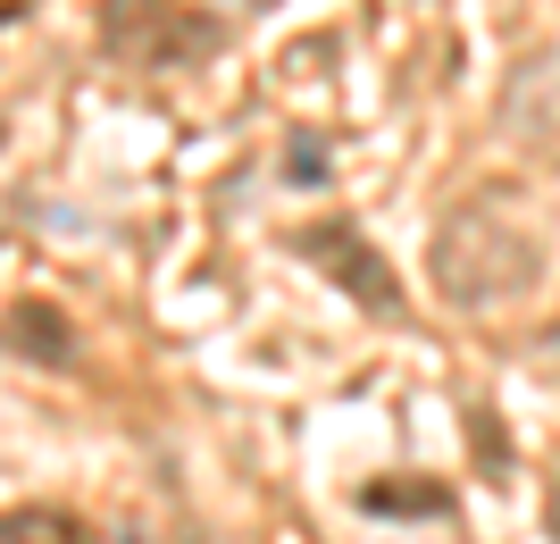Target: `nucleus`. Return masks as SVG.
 <instances>
[{"label":"nucleus","instance_id":"f257e3e1","mask_svg":"<svg viewBox=\"0 0 560 544\" xmlns=\"http://www.w3.org/2000/svg\"><path fill=\"white\" fill-rule=\"evenodd\" d=\"M527 277H536V243L518 235L493 201H468L460 218H444V235H435V285H444L452 302H468V310L502 302Z\"/></svg>","mask_w":560,"mask_h":544},{"label":"nucleus","instance_id":"f03ea898","mask_svg":"<svg viewBox=\"0 0 560 544\" xmlns=\"http://www.w3.org/2000/svg\"><path fill=\"white\" fill-rule=\"evenodd\" d=\"M302 252H310V261H327V277L343 285L360 310H376V319H401V285L385 277V261H376L369 243H360V227H351V218L302 227Z\"/></svg>","mask_w":560,"mask_h":544},{"label":"nucleus","instance_id":"7ed1b4c3","mask_svg":"<svg viewBox=\"0 0 560 544\" xmlns=\"http://www.w3.org/2000/svg\"><path fill=\"white\" fill-rule=\"evenodd\" d=\"M502 126H511L518 142H527V135H560V43L536 50V59L511 76V93H502Z\"/></svg>","mask_w":560,"mask_h":544},{"label":"nucleus","instance_id":"20e7f679","mask_svg":"<svg viewBox=\"0 0 560 544\" xmlns=\"http://www.w3.org/2000/svg\"><path fill=\"white\" fill-rule=\"evenodd\" d=\"M9 344L34 352V360H68L75 352V344H68V319H59L50 302H18V310H9Z\"/></svg>","mask_w":560,"mask_h":544},{"label":"nucleus","instance_id":"39448f33","mask_svg":"<svg viewBox=\"0 0 560 544\" xmlns=\"http://www.w3.org/2000/svg\"><path fill=\"white\" fill-rule=\"evenodd\" d=\"M369 511H444L435 486H369Z\"/></svg>","mask_w":560,"mask_h":544},{"label":"nucleus","instance_id":"423d86ee","mask_svg":"<svg viewBox=\"0 0 560 544\" xmlns=\"http://www.w3.org/2000/svg\"><path fill=\"white\" fill-rule=\"evenodd\" d=\"M284 167H293V176H302V185H310V176H318V142L302 135V142H293V160H284Z\"/></svg>","mask_w":560,"mask_h":544},{"label":"nucleus","instance_id":"0eeeda50","mask_svg":"<svg viewBox=\"0 0 560 544\" xmlns=\"http://www.w3.org/2000/svg\"><path fill=\"white\" fill-rule=\"evenodd\" d=\"M552 536H560V486H552Z\"/></svg>","mask_w":560,"mask_h":544},{"label":"nucleus","instance_id":"6e6552de","mask_svg":"<svg viewBox=\"0 0 560 544\" xmlns=\"http://www.w3.org/2000/svg\"><path fill=\"white\" fill-rule=\"evenodd\" d=\"M243 9H268V0H243Z\"/></svg>","mask_w":560,"mask_h":544}]
</instances>
